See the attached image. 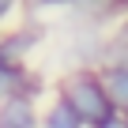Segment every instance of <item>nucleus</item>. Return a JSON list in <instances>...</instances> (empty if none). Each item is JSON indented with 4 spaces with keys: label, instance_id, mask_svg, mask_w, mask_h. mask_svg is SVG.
I'll use <instances>...</instances> for the list:
<instances>
[{
    "label": "nucleus",
    "instance_id": "nucleus-1",
    "mask_svg": "<svg viewBox=\"0 0 128 128\" xmlns=\"http://www.w3.org/2000/svg\"><path fill=\"white\" fill-rule=\"evenodd\" d=\"M60 98L76 109V117L87 128H98V124H106L117 113V106H113V98H109V90H106V83H102V76L94 68L72 72L68 79L60 83Z\"/></svg>",
    "mask_w": 128,
    "mask_h": 128
},
{
    "label": "nucleus",
    "instance_id": "nucleus-2",
    "mask_svg": "<svg viewBox=\"0 0 128 128\" xmlns=\"http://www.w3.org/2000/svg\"><path fill=\"white\" fill-rule=\"evenodd\" d=\"M0 128H42L34 113V98H0Z\"/></svg>",
    "mask_w": 128,
    "mask_h": 128
},
{
    "label": "nucleus",
    "instance_id": "nucleus-3",
    "mask_svg": "<svg viewBox=\"0 0 128 128\" xmlns=\"http://www.w3.org/2000/svg\"><path fill=\"white\" fill-rule=\"evenodd\" d=\"M38 38H42V30H15V34H4L0 38V56L4 60H12V64H23V56L38 45Z\"/></svg>",
    "mask_w": 128,
    "mask_h": 128
},
{
    "label": "nucleus",
    "instance_id": "nucleus-4",
    "mask_svg": "<svg viewBox=\"0 0 128 128\" xmlns=\"http://www.w3.org/2000/svg\"><path fill=\"white\" fill-rule=\"evenodd\" d=\"M98 76H102V83H106L113 106H117V109H128V64H106Z\"/></svg>",
    "mask_w": 128,
    "mask_h": 128
},
{
    "label": "nucleus",
    "instance_id": "nucleus-5",
    "mask_svg": "<svg viewBox=\"0 0 128 128\" xmlns=\"http://www.w3.org/2000/svg\"><path fill=\"white\" fill-rule=\"evenodd\" d=\"M42 128H87V124L76 117V109L64 102V98H56V102L45 109V117H42Z\"/></svg>",
    "mask_w": 128,
    "mask_h": 128
},
{
    "label": "nucleus",
    "instance_id": "nucleus-6",
    "mask_svg": "<svg viewBox=\"0 0 128 128\" xmlns=\"http://www.w3.org/2000/svg\"><path fill=\"white\" fill-rule=\"evenodd\" d=\"M98 128H128V117H124V113L117 109V113H113V117H109L106 124H98Z\"/></svg>",
    "mask_w": 128,
    "mask_h": 128
},
{
    "label": "nucleus",
    "instance_id": "nucleus-7",
    "mask_svg": "<svg viewBox=\"0 0 128 128\" xmlns=\"http://www.w3.org/2000/svg\"><path fill=\"white\" fill-rule=\"evenodd\" d=\"M15 4H19V0H0V23H4V19L15 12Z\"/></svg>",
    "mask_w": 128,
    "mask_h": 128
},
{
    "label": "nucleus",
    "instance_id": "nucleus-8",
    "mask_svg": "<svg viewBox=\"0 0 128 128\" xmlns=\"http://www.w3.org/2000/svg\"><path fill=\"white\" fill-rule=\"evenodd\" d=\"M45 4H64V0H45Z\"/></svg>",
    "mask_w": 128,
    "mask_h": 128
}]
</instances>
